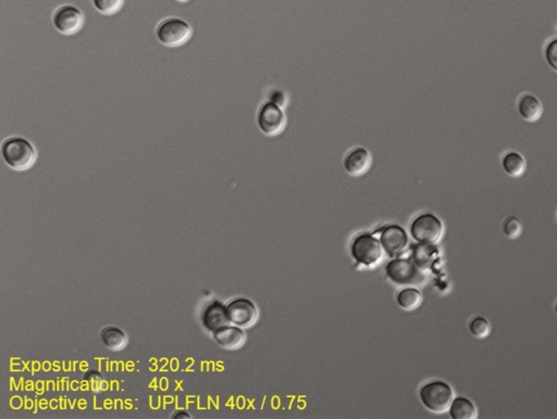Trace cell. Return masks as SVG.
Here are the masks:
<instances>
[{
  "label": "cell",
  "mask_w": 557,
  "mask_h": 419,
  "mask_svg": "<svg viewBox=\"0 0 557 419\" xmlns=\"http://www.w3.org/2000/svg\"><path fill=\"white\" fill-rule=\"evenodd\" d=\"M214 339L219 346L226 350H236L245 342V334L238 326H224L212 332Z\"/></svg>",
  "instance_id": "cell-13"
},
{
  "label": "cell",
  "mask_w": 557,
  "mask_h": 419,
  "mask_svg": "<svg viewBox=\"0 0 557 419\" xmlns=\"http://www.w3.org/2000/svg\"><path fill=\"white\" fill-rule=\"evenodd\" d=\"M92 4L102 15H112L121 10L124 0H92Z\"/></svg>",
  "instance_id": "cell-20"
},
{
  "label": "cell",
  "mask_w": 557,
  "mask_h": 419,
  "mask_svg": "<svg viewBox=\"0 0 557 419\" xmlns=\"http://www.w3.org/2000/svg\"><path fill=\"white\" fill-rule=\"evenodd\" d=\"M84 20L83 12L73 5L60 6L53 15V24L56 31L62 35H74L81 31Z\"/></svg>",
  "instance_id": "cell-7"
},
{
  "label": "cell",
  "mask_w": 557,
  "mask_h": 419,
  "mask_svg": "<svg viewBox=\"0 0 557 419\" xmlns=\"http://www.w3.org/2000/svg\"><path fill=\"white\" fill-rule=\"evenodd\" d=\"M410 234L420 244H434L443 234V224L438 216L424 213L417 216L410 225Z\"/></svg>",
  "instance_id": "cell-6"
},
{
  "label": "cell",
  "mask_w": 557,
  "mask_h": 419,
  "mask_svg": "<svg viewBox=\"0 0 557 419\" xmlns=\"http://www.w3.org/2000/svg\"><path fill=\"white\" fill-rule=\"evenodd\" d=\"M502 165L504 171L512 177L522 176L527 168L524 156L516 151H510L505 154L502 160Z\"/></svg>",
  "instance_id": "cell-17"
},
{
  "label": "cell",
  "mask_w": 557,
  "mask_h": 419,
  "mask_svg": "<svg viewBox=\"0 0 557 419\" xmlns=\"http://www.w3.org/2000/svg\"><path fill=\"white\" fill-rule=\"evenodd\" d=\"M438 251L434 244H418L412 249V262L420 270H428L436 261Z\"/></svg>",
  "instance_id": "cell-15"
},
{
  "label": "cell",
  "mask_w": 557,
  "mask_h": 419,
  "mask_svg": "<svg viewBox=\"0 0 557 419\" xmlns=\"http://www.w3.org/2000/svg\"><path fill=\"white\" fill-rule=\"evenodd\" d=\"M202 320L206 330L210 332H214L222 327L231 324L226 312V306L218 301H214L207 306L202 314Z\"/></svg>",
  "instance_id": "cell-12"
},
{
  "label": "cell",
  "mask_w": 557,
  "mask_h": 419,
  "mask_svg": "<svg viewBox=\"0 0 557 419\" xmlns=\"http://www.w3.org/2000/svg\"><path fill=\"white\" fill-rule=\"evenodd\" d=\"M503 232L510 239H515V238L519 237V234H522V223L515 216H508L504 220V224H503Z\"/></svg>",
  "instance_id": "cell-22"
},
{
  "label": "cell",
  "mask_w": 557,
  "mask_h": 419,
  "mask_svg": "<svg viewBox=\"0 0 557 419\" xmlns=\"http://www.w3.org/2000/svg\"><path fill=\"white\" fill-rule=\"evenodd\" d=\"M386 272L391 282L400 286H420L424 282L422 270L414 262L405 258L390 261Z\"/></svg>",
  "instance_id": "cell-4"
},
{
  "label": "cell",
  "mask_w": 557,
  "mask_h": 419,
  "mask_svg": "<svg viewBox=\"0 0 557 419\" xmlns=\"http://www.w3.org/2000/svg\"><path fill=\"white\" fill-rule=\"evenodd\" d=\"M555 313H556V315H557V304L556 306H555Z\"/></svg>",
  "instance_id": "cell-25"
},
{
  "label": "cell",
  "mask_w": 557,
  "mask_h": 419,
  "mask_svg": "<svg viewBox=\"0 0 557 419\" xmlns=\"http://www.w3.org/2000/svg\"><path fill=\"white\" fill-rule=\"evenodd\" d=\"M155 33L161 45L169 48L181 47L191 39L193 27L181 18H167L158 24Z\"/></svg>",
  "instance_id": "cell-2"
},
{
  "label": "cell",
  "mask_w": 557,
  "mask_h": 419,
  "mask_svg": "<svg viewBox=\"0 0 557 419\" xmlns=\"http://www.w3.org/2000/svg\"><path fill=\"white\" fill-rule=\"evenodd\" d=\"M470 334L478 339H484L491 332L490 322L484 316H476L470 323Z\"/></svg>",
  "instance_id": "cell-21"
},
{
  "label": "cell",
  "mask_w": 557,
  "mask_h": 419,
  "mask_svg": "<svg viewBox=\"0 0 557 419\" xmlns=\"http://www.w3.org/2000/svg\"><path fill=\"white\" fill-rule=\"evenodd\" d=\"M448 411L453 419H475L478 416L476 405L465 396L454 398Z\"/></svg>",
  "instance_id": "cell-16"
},
{
  "label": "cell",
  "mask_w": 557,
  "mask_h": 419,
  "mask_svg": "<svg viewBox=\"0 0 557 419\" xmlns=\"http://www.w3.org/2000/svg\"><path fill=\"white\" fill-rule=\"evenodd\" d=\"M172 1H176V3L178 4H185L190 1V0H172Z\"/></svg>",
  "instance_id": "cell-24"
},
{
  "label": "cell",
  "mask_w": 557,
  "mask_h": 419,
  "mask_svg": "<svg viewBox=\"0 0 557 419\" xmlns=\"http://www.w3.org/2000/svg\"><path fill=\"white\" fill-rule=\"evenodd\" d=\"M350 254L357 263L372 266L381 260L384 248L381 242L369 234H360L353 242Z\"/></svg>",
  "instance_id": "cell-5"
},
{
  "label": "cell",
  "mask_w": 557,
  "mask_h": 419,
  "mask_svg": "<svg viewBox=\"0 0 557 419\" xmlns=\"http://www.w3.org/2000/svg\"><path fill=\"white\" fill-rule=\"evenodd\" d=\"M102 342L110 350L119 351L126 346V336L121 330L116 327H107L102 332Z\"/></svg>",
  "instance_id": "cell-18"
},
{
  "label": "cell",
  "mask_w": 557,
  "mask_h": 419,
  "mask_svg": "<svg viewBox=\"0 0 557 419\" xmlns=\"http://www.w3.org/2000/svg\"><path fill=\"white\" fill-rule=\"evenodd\" d=\"M546 59L549 65L557 72V39H553L546 48Z\"/></svg>",
  "instance_id": "cell-23"
},
{
  "label": "cell",
  "mask_w": 557,
  "mask_h": 419,
  "mask_svg": "<svg viewBox=\"0 0 557 419\" xmlns=\"http://www.w3.org/2000/svg\"><path fill=\"white\" fill-rule=\"evenodd\" d=\"M344 168L350 175L360 176L369 170L372 156L364 147L353 148L344 158Z\"/></svg>",
  "instance_id": "cell-11"
},
{
  "label": "cell",
  "mask_w": 557,
  "mask_h": 419,
  "mask_svg": "<svg viewBox=\"0 0 557 419\" xmlns=\"http://www.w3.org/2000/svg\"><path fill=\"white\" fill-rule=\"evenodd\" d=\"M398 304L405 311H412L418 308L422 304V296L420 290L415 288H406L398 294Z\"/></svg>",
  "instance_id": "cell-19"
},
{
  "label": "cell",
  "mask_w": 557,
  "mask_h": 419,
  "mask_svg": "<svg viewBox=\"0 0 557 419\" xmlns=\"http://www.w3.org/2000/svg\"><path fill=\"white\" fill-rule=\"evenodd\" d=\"M230 322L240 328L252 326L258 318L255 304L248 299H236L226 306Z\"/></svg>",
  "instance_id": "cell-9"
},
{
  "label": "cell",
  "mask_w": 557,
  "mask_h": 419,
  "mask_svg": "<svg viewBox=\"0 0 557 419\" xmlns=\"http://www.w3.org/2000/svg\"><path fill=\"white\" fill-rule=\"evenodd\" d=\"M420 396L427 410L441 414L450 408L452 401L454 400V391L446 382L436 380L424 384L420 389Z\"/></svg>",
  "instance_id": "cell-3"
},
{
  "label": "cell",
  "mask_w": 557,
  "mask_h": 419,
  "mask_svg": "<svg viewBox=\"0 0 557 419\" xmlns=\"http://www.w3.org/2000/svg\"><path fill=\"white\" fill-rule=\"evenodd\" d=\"M380 242L386 254L391 258H394L400 256L408 246V236L404 228L400 226L388 225L381 230Z\"/></svg>",
  "instance_id": "cell-10"
},
{
  "label": "cell",
  "mask_w": 557,
  "mask_h": 419,
  "mask_svg": "<svg viewBox=\"0 0 557 419\" xmlns=\"http://www.w3.org/2000/svg\"><path fill=\"white\" fill-rule=\"evenodd\" d=\"M257 124L264 135H278L286 125V116L276 102H264L257 113Z\"/></svg>",
  "instance_id": "cell-8"
},
{
  "label": "cell",
  "mask_w": 557,
  "mask_h": 419,
  "mask_svg": "<svg viewBox=\"0 0 557 419\" xmlns=\"http://www.w3.org/2000/svg\"><path fill=\"white\" fill-rule=\"evenodd\" d=\"M4 162L11 170L22 172L30 170L37 160V150L27 138L10 136L6 138L0 148Z\"/></svg>",
  "instance_id": "cell-1"
},
{
  "label": "cell",
  "mask_w": 557,
  "mask_h": 419,
  "mask_svg": "<svg viewBox=\"0 0 557 419\" xmlns=\"http://www.w3.org/2000/svg\"><path fill=\"white\" fill-rule=\"evenodd\" d=\"M518 111L527 122H536L542 116V104L536 96L525 94L519 99Z\"/></svg>",
  "instance_id": "cell-14"
}]
</instances>
